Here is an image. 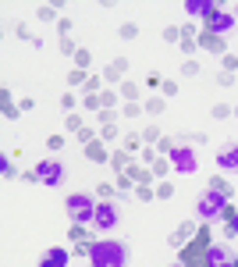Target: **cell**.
<instances>
[{
	"label": "cell",
	"instance_id": "cell-1",
	"mask_svg": "<svg viewBox=\"0 0 238 267\" xmlns=\"http://www.w3.org/2000/svg\"><path fill=\"white\" fill-rule=\"evenodd\" d=\"M128 249L125 242H110V239H96L89 246V264L93 267H125Z\"/></svg>",
	"mask_w": 238,
	"mask_h": 267
},
{
	"label": "cell",
	"instance_id": "cell-2",
	"mask_svg": "<svg viewBox=\"0 0 238 267\" xmlns=\"http://www.w3.org/2000/svg\"><path fill=\"white\" fill-rule=\"evenodd\" d=\"M224 210H228V196H224V192H217V189L199 192V200H196V214H199V221H213V217H220Z\"/></svg>",
	"mask_w": 238,
	"mask_h": 267
},
{
	"label": "cell",
	"instance_id": "cell-3",
	"mask_svg": "<svg viewBox=\"0 0 238 267\" xmlns=\"http://www.w3.org/2000/svg\"><path fill=\"white\" fill-rule=\"evenodd\" d=\"M206 249H210V232H199L192 242L182 246V267H206Z\"/></svg>",
	"mask_w": 238,
	"mask_h": 267
},
{
	"label": "cell",
	"instance_id": "cell-4",
	"mask_svg": "<svg viewBox=\"0 0 238 267\" xmlns=\"http://www.w3.org/2000/svg\"><path fill=\"white\" fill-rule=\"evenodd\" d=\"M96 200L93 196H85V192H75V196H68V214L75 225H89V221L96 217Z\"/></svg>",
	"mask_w": 238,
	"mask_h": 267
},
{
	"label": "cell",
	"instance_id": "cell-5",
	"mask_svg": "<svg viewBox=\"0 0 238 267\" xmlns=\"http://www.w3.org/2000/svg\"><path fill=\"white\" fill-rule=\"evenodd\" d=\"M36 178H39L43 185H61L64 182V164H61V160H53V157L39 160V164H36Z\"/></svg>",
	"mask_w": 238,
	"mask_h": 267
},
{
	"label": "cell",
	"instance_id": "cell-6",
	"mask_svg": "<svg viewBox=\"0 0 238 267\" xmlns=\"http://www.w3.org/2000/svg\"><path fill=\"white\" fill-rule=\"evenodd\" d=\"M117 221H121L117 203H100V207H96V217H93V228H96V232H110Z\"/></svg>",
	"mask_w": 238,
	"mask_h": 267
},
{
	"label": "cell",
	"instance_id": "cell-7",
	"mask_svg": "<svg viewBox=\"0 0 238 267\" xmlns=\"http://www.w3.org/2000/svg\"><path fill=\"white\" fill-rule=\"evenodd\" d=\"M231 25H235V22H231L228 11H217V7H213L210 14H206V32H213V36H224Z\"/></svg>",
	"mask_w": 238,
	"mask_h": 267
},
{
	"label": "cell",
	"instance_id": "cell-8",
	"mask_svg": "<svg viewBox=\"0 0 238 267\" xmlns=\"http://www.w3.org/2000/svg\"><path fill=\"white\" fill-rule=\"evenodd\" d=\"M171 164H174L178 171L192 175V171H196V153H192L188 146H174V150H171Z\"/></svg>",
	"mask_w": 238,
	"mask_h": 267
},
{
	"label": "cell",
	"instance_id": "cell-9",
	"mask_svg": "<svg viewBox=\"0 0 238 267\" xmlns=\"http://www.w3.org/2000/svg\"><path fill=\"white\" fill-rule=\"evenodd\" d=\"M206 267H235V257L228 253V246H210L206 249Z\"/></svg>",
	"mask_w": 238,
	"mask_h": 267
},
{
	"label": "cell",
	"instance_id": "cell-10",
	"mask_svg": "<svg viewBox=\"0 0 238 267\" xmlns=\"http://www.w3.org/2000/svg\"><path fill=\"white\" fill-rule=\"evenodd\" d=\"M199 47H203V50H210V54H224V36L203 32V36H199Z\"/></svg>",
	"mask_w": 238,
	"mask_h": 267
},
{
	"label": "cell",
	"instance_id": "cell-11",
	"mask_svg": "<svg viewBox=\"0 0 238 267\" xmlns=\"http://www.w3.org/2000/svg\"><path fill=\"white\" fill-rule=\"evenodd\" d=\"M217 160H220V168H238V143H228L217 153Z\"/></svg>",
	"mask_w": 238,
	"mask_h": 267
},
{
	"label": "cell",
	"instance_id": "cell-12",
	"mask_svg": "<svg viewBox=\"0 0 238 267\" xmlns=\"http://www.w3.org/2000/svg\"><path fill=\"white\" fill-rule=\"evenodd\" d=\"M64 264H68V249H50L39 267H64Z\"/></svg>",
	"mask_w": 238,
	"mask_h": 267
},
{
	"label": "cell",
	"instance_id": "cell-13",
	"mask_svg": "<svg viewBox=\"0 0 238 267\" xmlns=\"http://www.w3.org/2000/svg\"><path fill=\"white\" fill-rule=\"evenodd\" d=\"M85 157H89V160H100V164H103V160H107V146H103L100 139H93V143L85 146Z\"/></svg>",
	"mask_w": 238,
	"mask_h": 267
},
{
	"label": "cell",
	"instance_id": "cell-14",
	"mask_svg": "<svg viewBox=\"0 0 238 267\" xmlns=\"http://www.w3.org/2000/svg\"><path fill=\"white\" fill-rule=\"evenodd\" d=\"M192 232H196V228H192V221H185V225H182V228H178V232L171 235V242H174V246H185V242H192V239H188Z\"/></svg>",
	"mask_w": 238,
	"mask_h": 267
},
{
	"label": "cell",
	"instance_id": "cell-15",
	"mask_svg": "<svg viewBox=\"0 0 238 267\" xmlns=\"http://www.w3.org/2000/svg\"><path fill=\"white\" fill-rule=\"evenodd\" d=\"M125 68H128L125 61H114V64L107 68V79H121V71H125Z\"/></svg>",
	"mask_w": 238,
	"mask_h": 267
},
{
	"label": "cell",
	"instance_id": "cell-16",
	"mask_svg": "<svg viewBox=\"0 0 238 267\" xmlns=\"http://www.w3.org/2000/svg\"><path fill=\"white\" fill-rule=\"evenodd\" d=\"M135 36H139V25H132V22L121 25V39H135Z\"/></svg>",
	"mask_w": 238,
	"mask_h": 267
},
{
	"label": "cell",
	"instance_id": "cell-17",
	"mask_svg": "<svg viewBox=\"0 0 238 267\" xmlns=\"http://www.w3.org/2000/svg\"><path fill=\"white\" fill-rule=\"evenodd\" d=\"M146 111H150V114H160V111H163V100H160V96L146 100Z\"/></svg>",
	"mask_w": 238,
	"mask_h": 267
},
{
	"label": "cell",
	"instance_id": "cell-18",
	"mask_svg": "<svg viewBox=\"0 0 238 267\" xmlns=\"http://www.w3.org/2000/svg\"><path fill=\"white\" fill-rule=\"evenodd\" d=\"M121 96H128V103H132V100H135V96H139V89H135V86H132V82H125V86H121Z\"/></svg>",
	"mask_w": 238,
	"mask_h": 267
},
{
	"label": "cell",
	"instance_id": "cell-19",
	"mask_svg": "<svg viewBox=\"0 0 238 267\" xmlns=\"http://www.w3.org/2000/svg\"><path fill=\"white\" fill-rule=\"evenodd\" d=\"M68 82H71V86H82V82H89V79L82 75V68H75V71H71V75H68Z\"/></svg>",
	"mask_w": 238,
	"mask_h": 267
},
{
	"label": "cell",
	"instance_id": "cell-20",
	"mask_svg": "<svg viewBox=\"0 0 238 267\" xmlns=\"http://www.w3.org/2000/svg\"><path fill=\"white\" fill-rule=\"evenodd\" d=\"M75 61H79V68H89V61H93V57H89V50H79Z\"/></svg>",
	"mask_w": 238,
	"mask_h": 267
},
{
	"label": "cell",
	"instance_id": "cell-21",
	"mask_svg": "<svg viewBox=\"0 0 238 267\" xmlns=\"http://www.w3.org/2000/svg\"><path fill=\"white\" fill-rule=\"evenodd\" d=\"M171 192H174V185H171V182H163V185H157V196H163V200H167Z\"/></svg>",
	"mask_w": 238,
	"mask_h": 267
},
{
	"label": "cell",
	"instance_id": "cell-22",
	"mask_svg": "<svg viewBox=\"0 0 238 267\" xmlns=\"http://www.w3.org/2000/svg\"><path fill=\"white\" fill-rule=\"evenodd\" d=\"M167 168H171L167 160H153V175H167Z\"/></svg>",
	"mask_w": 238,
	"mask_h": 267
},
{
	"label": "cell",
	"instance_id": "cell-23",
	"mask_svg": "<svg viewBox=\"0 0 238 267\" xmlns=\"http://www.w3.org/2000/svg\"><path fill=\"white\" fill-rule=\"evenodd\" d=\"M36 14H39L43 22H50V18H53V7H36Z\"/></svg>",
	"mask_w": 238,
	"mask_h": 267
},
{
	"label": "cell",
	"instance_id": "cell-24",
	"mask_svg": "<svg viewBox=\"0 0 238 267\" xmlns=\"http://www.w3.org/2000/svg\"><path fill=\"white\" fill-rule=\"evenodd\" d=\"M182 71H185V75H196L199 64H196V61H185V68H182Z\"/></svg>",
	"mask_w": 238,
	"mask_h": 267
},
{
	"label": "cell",
	"instance_id": "cell-25",
	"mask_svg": "<svg viewBox=\"0 0 238 267\" xmlns=\"http://www.w3.org/2000/svg\"><path fill=\"white\" fill-rule=\"evenodd\" d=\"M79 139L89 146V143H93V132H89V128H79Z\"/></svg>",
	"mask_w": 238,
	"mask_h": 267
},
{
	"label": "cell",
	"instance_id": "cell-26",
	"mask_svg": "<svg viewBox=\"0 0 238 267\" xmlns=\"http://www.w3.org/2000/svg\"><path fill=\"white\" fill-rule=\"evenodd\" d=\"M224 68L231 71V68H238V57H231V54H224Z\"/></svg>",
	"mask_w": 238,
	"mask_h": 267
},
{
	"label": "cell",
	"instance_id": "cell-27",
	"mask_svg": "<svg viewBox=\"0 0 238 267\" xmlns=\"http://www.w3.org/2000/svg\"><path fill=\"white\" fill-rule=\"evenodd\" d=\"M228 232H231V235H238V214H235V217L228 221Z\"/></svg>",
	"mask_w": 238,
	"mask_h": 267
},
{
	"label": "cell",
	"instance_id": "cell-28",
	"mask_svg": "<svg viewBox=\"0 0 238 267\" xmlns=\"http://www.w3.org/2000/svg\"><path fill=\"white\" fill-rule=\"evenodd\" d=\"M235 267H238V257H235Z\"/></svg>",
	"mask_w": 238,
	"mask_h": 267
},
{
	"label": "cell",
	"instance_id": "cell-29",
	"mask_svg": "<svg viewBox=\"0 0 238 267\" xmlns=\"http://www.w3.org/2000/svg\"><path fill=\"white\" fill-rule=\"evenodd\" d=\"M174 267H182V264H174Z\"/></svg>",
	"mask_w": 238,
	"mask_h": 267
}]
</instances>
